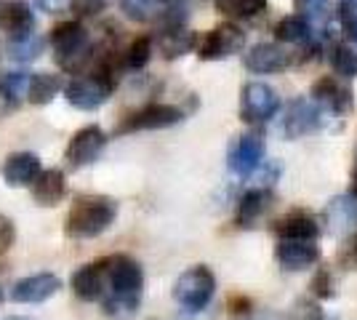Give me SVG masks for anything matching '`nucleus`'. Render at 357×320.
I'll return each mask as SVG.
<instances>
[{"label":"nucleus","instance_id":"obj_1","mask_svg":"<svg viewBox=\"0 0 357 320\" xmlns=\"http://www.w3.org/2000/svg\"><path fill=\"white\" fill-rule=\"evenodd\" d=\"M144 294V270L142 264L126 254L107 257V291L102 305L109 318H131L142 305Z\"/></svg>","mask_w":357,"mask_h":320},{"label":"nucleus","instance_id":"obj_2","mask_svg":"<svg viewBox=\"0 0 357 320\" xmlns=\"http://www.w3.org/2000/svg\"><path fill=\"white\" fill-rule=\"evenodd\" d=\"M118 219V200L107 195H80L75 198L67 213L64 232L75 241H91L115 224Z\"/></svg>","mask_w":357,"mask_h":320},{"label":"nucleus","instance_id":"obj_3","mask_svg":"<svg viewBox=\"0 0 357 320\" xmlns=\"http://www.w3.org/2000/svg\"><path fill=\"white\" fill-rule=\"evenodd\" d=\"M51 46L56 51V61L59 67H64V73H80L86 64L91 61V40L89 32L80 22H64L56 24L51 32Z\"/></svg>","mask_w":357,"mask_h":320},{"label":"nucleus","instance_id":"obj_4","mask_svg":"<svg viewBox=\"0 0 357 320\" xmlns=\"http://www.w3.org/2000/svg\"><path fill=\"white\" fill-rule=\"evenodd\" d=\"M115 89V73L109 64L96 67L91 75H80L64 86V96L75 109H96L109 99Z\"/></svg>","mask_w":357,"mask_h":320},{"label":"nucleus","instance_id":"obj_5","mask_svg":"<svg viewBox=\"0 0 357 320\" xmlns=\"http://www.w3.org/2000/svg\"><path fill=\"white\" fill-rule=\"evenodd\" d=\"M216 294V275L206 264H195L176 277L174 283V299L187 312H203Z\"/></svg>","mask_w":357,"mask_h":320},{"label":"nucleus","instance_id":"obj_6","mask_svg":"<svg viewBox=\"0 0 357 320\" xmlns=\"http://www.w3.org/2000/svg\"><path fill=\"white\" fill-rule=\"evenodd\" d=\"M184 121V112L176 105H163V102H152V105L136 109L134 115H128L118 125V134H136V131H160L171 128L176 123Z\"/></svg>","mask_w":357,"mask_h":320},{"label":"nucleus","instance_id":"obj_7","mask_svg":"<svg viewBox=\"0 0 357 320\" xmlns=\"http://www.w3.org/2000/svg\"><path fill=\"white\" fill-rule=\"evenodd\" d=\"M280 96L267 83H248L240 93V118L245 123H267L278 115Z\"/></svg>","mask_w":357,"mask_h":320},{"label":"nucleus","instance_id":"obj_8","mask_svg":"<svg viewBox=\"0 0 357 320\" xmlns=\"http://www.w3.org/2000/svg\"><path fill=\"white\" fill-rule=\"evenodd\" d=\"M261 160H264V137L259 131H248L238 137V142L229 147V155H227V166L240 179L253 176L261 166Z\"/></svg>","mask_w":357,"mask_h":320},{"label":"nucleus","instance_id":"obj_9","mask_svg":"<svg viewBox=\"0 0 357 320\" xmlns=\"http://www.w3.org/2000/svg\"><path fill=\"white\" fill-rule=\"evenodd\" d=\"M245 46V32L238 30L235 24H222L213 27L211 32L203 35V40H197V56L203 61H219L227 59L232 54H238Z\"/></svg>","mask_w":357,"mask_h":320},{"label":"nucleus","instance_id":"obj_10","mask_svg":"<svg viewBox=\"0 0 357 320\" xmlns=\"http://www.w3.org/2000/svg\"><path fill=\"white\" fill-rule=\"evenodd\" d=\"M326 125V115L320 112V107L314 105L312 99H294L288 109H285V118H283V131L288 139H298V137H307V134H314Z\"/></svg>","mask_w":357,"mask_h":320},{"label":"nucleus","instance_id":"obj_11","mask_svg":"<svg viewBox=\"0 0 357 320\" xmlns=\"http://www.w3.org/2000/svg\"><path fill=\"white\" fill-rule=\"evenodd\" d=\"M107 147V134L99 128V125H86V128H80L73 139H70V144H67V163L73 168H83V166H91V163H96L99 160V155L105 153Z\"/></svg>","mask_w":357,"mask_h":320},{"label":"nucleus","instance_id":"obj_12","mask_svg":"<svg viewBox=\"0 0 357 320\" xmlns=\"http://www.w3.org/2000/svg\"><path fill=\"white\" fill-rule=\"evenodd\" d=\"M312 102L320 107L323 115L331 118H342L352 109V91L336 77H320L312 86Z\"/></svg>","mask_w":357,"mask_h":320},{"label":"nucleus","instance_id":"obj_13","mask_svg":"<svg viewBox=\"0 0 357 320\" xmlns=\"http://www.w3.org/2000/svg\"><path fill=\"white\" fill-rule=\"evenodd\" d=\"M61 280L54 273H38L30 277H22L11 289V299L16 305H43L54 294H59Z\"/></svg>","mask_w":357,"mask_h":320},{"label":"nucleus","instance_id":"obj_14","mask_svg":"<svg viewBox=\"0 0 357 320\" xmlns=\"http://www.w3.org/2000/svg\"><path fill=\"white\" fill-rule=\"evenodd\" d=\"M275 259L288 273H301L320 261V245L317 241H278Z\"/></svg>","mask_w":357,"mask_h":320},{"label":"nucleus","instance_id":"obj_15","mask_svg":"<svg viewBox=\"0 0 357 320\" xmlns=\"http://www.w3.org/2000/svg\"><path fill=\"white\" fill-rule=\"evenodd\" d=\"M70 286L80 302H99L107 291V259L83 264L80 270H75Z\"/></svg>","mask_w":357,"mask_h":320},{"label":"nucleus","instance_id":"obj_16","mask_svg":"<svg viewBox=\"0 0 357 320\" xmlns=\"http://www.w3.org/2000/svg\"><path fill=\"white\" fill-rule=\"evenodd\" d=\"M326 224L333 235H357V192L336 195L326 206Z\"/></svg>","mask_w":357,"mask_h":320},{"label":"nucleus","instance_id":"obj_17","mask_svg":"<svg viewBox=\"0 0 357 320\" xmlns=\"http://www.w3.org/2000/svg\"><path fill=\"white\" fill-rule=\"evenodd\" d=\"M30 192L38 206L54 208L67 195V176L61 174L59 168H45V171L38 174V179L30 184Z\"/></svg>","mask_w":357,"mask_h":320},{"label":"nucleus","instance_id":"obj_18","mask_svg":"<svg viewBox=\"0 0 357 320\" xmlns=\"http://www.w3.org/2000/svg\"><path fill=\"white\" fill-rule=\"evenodd\" d=\"M40 171H43V166H40V158L35 153H14L3 163V182L8 187H16V190L30 187Z\"/></svg>","mask_w":357,"mask_h":320},{"label":"nucleus","instance_id":"obj_19","mask_svg":"<svg viewBox=\"0 0 357 320\" xmlns=\"http://www.w3.org/2000/svg\"><path fill=\"white\" fill-rule=\"evenodd\" d=\"M291 64V56L285 54V48L275 43H259L245 54V67L256 75H272V73H283Z\"/></svg>","mask_w":357,"mask_h":320},{"label":"nucleus","instance_id":"obj_20","mask_svg":"<svg viewBox=\"0 0 357 320\" xmlns=\"http://www.w3.org/2000/svg\"><path fill=\"white\" fill-rule=\"evenodd\" d=\"M123 8L136 22L168 19L171 24H178L174 11H181V0H123Z\"/></svg>","mask_w":357,"mask_h":320},{"label":"nucleus","instance_id":"obj_21","mask_svg":"<svg viewBox=\"0 0 357 320\" xmlns=\"http://www.w3.org/2000/svg\"><path fill=\"white\" fill-rule=\"evenodd\" d=\"M275 235L280 241H317L320 238V224L317 219L304 211H291L280 222H275Z\"/></svg>","mask_w":357,"mask_h":320},{"label":"nucleus","instance_id":"obj_22","mask_svg":"<svg viewBox=\"0 0 357 320\" xmlns=\"http://www.w3.org/2000/svg\"><path fill=\"white\" fill-rule=\"evenodd\" d=\"M0 30L11 38H24L35 30V14L27 3H3L0 6Z\"/></svg>","mask_w":357,"mask_h":320},{"label":"nucleus","instance_id":"obj_23","mask_svg":"<svg viewBox=\"0 0 357 320\" xmlns=\"http://www.w3.org/2000/svg\"><path fill=\"white\" fill-rule=\"evenodd\" d=\"M195 46H197V35L184 30V27H178V24L165 27L160 32V38H158V48H160V54H163L165 59H178V56L190 54Z\"/></svg>","mask_w":357,"mask_h":320},{"label":"nucleus","instance_id":"obj_24","mask_svg":"<svg viewBox=\"0 0 357 320\" xmlns=\"http://www.w3.org/2000/svg\"><path fill=\"white\" fill-rule=\"evenodd\" d=\"M269 190L264 187H253L248 192H243V198L238 200V224L240 227H251L253 222L269 208Z\"/></svg>","mask_w":357,"mask_h":320},{"label":"nucleus","instance_id":"obj_25","mask_svg":"<svg viewBox=\"0 0 357 320\" xmlns=\"http://www.w3.org/2000/svg\"><path fill=\"white\" fill-rule=\"evenodd\" d=\"M64 91V80L54 73H38L30 77V89H27V99L32 105H48L54 96Z\"/></svg>","mask_w":357,"mask_h":320},{"label":"nucleus","instance_id":"obj_26","mask_svg":"<svg viewBox=\"0 0 357 320\" xmlns=\"http://www.w3.org/2000/svg\"><path fill=\"white\" fill-rule=\"evenodd\" d=\"M275 38L278 40H283V43H310V38H312V24L304 19V16H285L278 22V27H275Z\"/></svg>","mask_w":357,"mask_h":320},{"label":"nucleus","instance_id":"obj_27","mask_svg":"<svg viewBox=\"0 0 357 320\" xmlns=\"http://www.w3.org/2000/svg\"><path fill=\"white\" fill-rule=\"evenodd\" d=\"M331 67H333V73L342 77V80H352L357 77V51L355 48H349L347 43H336V46H331Z\"/></svg>","mask_w":357,"mask_h":320},{"label":"nucleus","instance_id":"obj_28","mask_svg":"<svg viewBox=\"0 0 357 320\" xmlns=\"http://www.w3.org/2000/svg\"><path fill=\"white\" fill-rule=\"evenodd\" d=\"M213 3L229 19H253L267 8V0H213Z\"/></svg>","mask_w":357,"mask_h":320},{"label":"nucleus","instance_id":"obj_29","mask_svg":"<svg viewBox=\"0 0 357 320\" xmlns=\"http://www.w3.org/2000/svg\"><path fill=\"white\" fill-rule=\"evenodd\" d=\"M45 48V40L43 38H38V35H24V38H11V46H8V56L14 61H32L38 59L40 54H43Z\"/></svg>","mask_w":357,"mask_h":320},{"label":"nucleus","instance_id":"obj_30","mask_svg":"<svg viewBox=\"0 0 357 320\" xmlns=\"http://www.w3.org/2000/svg\"><path fill=\"white\" fill-rule=\"evenodd\" d=\"M296 11L312 24V30H326L331 19V0H296Z\"/></svg>","mask_w":357,"mask_h":320},{"label":"nucleus","instance_id":"obj_31","mask_svg":"<svg viewBox=\"0 0 357 320\" xmlns=\"http://www.w3.org/2000/svg\"><path fill=\"white\" fill-rule=\"evenodd\" d=\"M30 73H8V75L0 77V96L6 102H22L27 96V89H30Z\"/></svg>","mask_w":357,"mask_h":320},{"label":"nucleus","instance_id":"obj_32","mask_svg":"<svg viewBox=\"0 0 357 320\" xmlns=\"http://www.w3.org/2000/svg\"><path fill=\"white\" fill-rule=\"evenodd\" d=\"M149 56H152V38L142 35V38H136L134 43L126 48L123 61H126L128 70H144L149 64Z\"/></svg>","mask_w":357,"mask_h":320},{"label":"nucleus","instance_id":"obj_33","mask_svg":"<svg viewBox=\"0 0 357 320\" xmlns=\"http://www.w3.org/2000/svg\"><path fill=\"white\" fill-rule=\"evenodd\" d=\"M310 289H312L314 299H333V296H336L333 275H331V270H328V267H320V270L314 273L312 283H310Z\"/></svg>","mask_w":357,"mask_h":320},{"label":"nucleus","instance_id":"obj_34","mask_svg":"<svg viewBox=\"0 0 357 320\" xmlns=\"http://www.w3.org/2000/svg\"><path fill=\"white\" fill-rule=\"evenodd\" d=\"M291 320H336L331 318L323 307L317 302H310V299H298L294 305V312H291Z\"/></svg>","mask_w":357,"mask_h":320},{"label":"nucleus","instance_id":"obj_35","mask_svg":"<svg viewBox=\"0 0 357 320\" xmlns=\"http://www.w3.org/2000/svg\"><path fill=\"white\" fill-rule=\"evenodd\" d=\"M336 261L344 270H355L357 273V235H347L344 243L336 251Z\"/></svg>","mask_w":357,"mask_h":320},{"label":"nucleus","instance_id":"obj_36","mask_svg":"<svg viewBox=\"0 0 357 320\" xmlns=\"http://www.w3.org/2000/svg\"><path fill=\"white\" fill-rule=\"evenodd\" d=\"M14 243H16V227H14V222H11V219H8L6 213H0V257H3V254H8Z\"/></svg>","mask_w":357,"mask_h":320},{"label":"nucleus","instance_id":"obj_37","mask_svg":"<svg viewBox=\"0 0 357 320\" xmlns=\"http://www.w3.org/2000/svg\"><path fill=\"white\" fill-rule=\"evenodd\" d=\"M35 8L43 14H61L70 8V0H35Z\"/></svg>","mask_w":357,"mask_h":320},{"label":"nucleus","instance_id":"obj_38","mask_svg":"<svg viewBox=\"0 0 357 320\" xmlns=\"http://www.w3.org/2000/svg\"><path fill=\"white\" fill-rule=\"evenodd\" d=\"M251 299L248 296H232L229 302H227V310L232 312V315H251Z\"/></svg>","mask_w":357,"mask_h":320},{"label":"nucleus","instance_id":"obj_39","mask_svg":"<svg viewBox=\"0 0 357 320\" xmlns=\"http://www.w3.org/2000/svg\"><path fill=\"white\" fill-rule=\"evenodd\" d=\"M102 6H105L102 0H77V3H75V11L80 16H93L102 11Z\"/></svg>","mask_w":357,"mask_h":320},{"label":"nucleus","instance_id":"obj_40","mask_svg":"<svg viewBox=\"0 0 357 320\" xmlns=\"http://www.w3.org/2000/svg\"><path fill=\"white\" fill-rule=\"evenodd\" d=\"M344 27H347V32H349V38L357 40V8L344 11Z\"/></svg>","mask_w":357,"mask_h":320},{"label":"nucleus","instance_id":"obj_41","mask_svg":"<svg viewBox=\"0 0 357 320\" xmlns=\"http://www.w3.org/2000/svg\"><path fill=\"white\" fill-rule=\"evenodd\" d=\"M245 320H285V318L278 315V312H267V315H253V318H245Z\"/></svg>","mask_w":357,"mask_h":320},{"label":"nucleus","instance_id":"obj_42","mask_svg":"<svg viewBox=\"0 0 357 320\" xmlns=\"http://www.w3.org/2000/svg\"><path fill=\"white\" fill-rule=\"evenodd\" d=\"M0 302H3V291H0Z\"/></svg>","mask_w":357,"mask_h":320},{"label":"nucleus","instance_id":"obj_43","mask_svg":"<svg viewBox=\"0 0 357 320\" xmlns=\"http://www.w3.org/2000/svg\"><path fill=\"white\" fill-rule=\"evenodd\" d=\"M8 320H22V318H8Z\"/></svg>","mask_w":357,"mask_h":320},{"label":"nucleus","instance_id":"obj_44","mask_svg":"<svg viewBox=\"0 0 357 320\" xmlns=\"http://www.w3.org/2000/svg\"><path fill=\"white\" fill-rule=\"evenodd\" d=\"M355 182H357V171H355Z\"/></svg>","mask_w":357,"mask_h":320}]
</instances>
